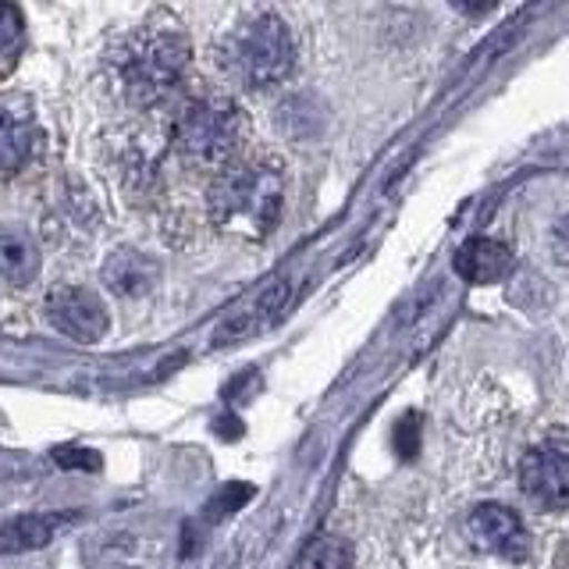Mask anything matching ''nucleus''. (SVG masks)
Segmentation results:
<instances>
[{
    "instance_id": "1a4fd4ad",
    "label": "nucleus",
    "mask_w": 569,
    "mask_h": 569,
    "mask_svg": "<svg viewBox=\"0 0 569 569\" xmlns=\"http://www.w3.org/2000/svg\"><path fill=\"white\" fill-rule=\"evenodd\" d=\"M36 153V118L22 97H0V174H18Z\"/></svg>"
},
{
    "instance_id": "f257e3e1",
    "label": "nucleus",
    "mask_w": 569,
    "mask_h": 569,
    "mask_svg": "<svg viewBox=\"0 0 569 569\" xmlns=\"http://www.w3.org/2000/svg\"><path fill=\"white\" fill-rule=\"evenodd\" d=\"M289 174L271 153H239L213 174L207 192L210 221L246 242H263L281 221Z\"/></svg>"
},
{
    "instance_id": "dca6fc26",
    "label": "nucleus",
    "mask_w": 569,
    "mask_h": 569,
    "mask_svg": "<svg viewBox=\"0 0 569 569\" xmlns=\"http://www.w3.org/2000/svg\"><path fill=\"white\" fill-rule=\"evenodd\" d=\"M253 495V488H242V485H231V488H224L213 502L207 506V512H210V520H221V516H228V512H236L246 498Z\"/></svg>"
},
{
    "instance_id": "6e6552de",
    "label": "nucleus",
    "mask_w": 569,
    "mask_h": 569,
    "mask_svg": "<svg viewBox=\"0 0 569 569\" xmlns=\"http://www.w3.org/2000/svg\"><path fill=\"white\" fill-rule=\"evenodd\" d=\"M289 299H292V278L271 281L249 307H242L239 313H231L224 320L218 335H213V342L231 346V342H249V338L263 335L271 325H278L284 310H289Z\"/></svg>"
},
{
    "instance_id": "ddd939ff",
    "label": "nucleus",
    "mask_w": 569,
    "mask_h": 569,
    "mask_svg": "<svg viewBox=\"0 0 569 569\" xmlns=\"http://www.w3.org/2000/svg\"><path fill=\"white\" fill-rule=\"evenodd\" d=\"M40 274V249L32 236L14 224H0V278L14 289H26Z\"/></svg>"
},
{
    "instance_id": "0eeeda50",
    "label": "nucleus",
    "mask_w": 569,
    "mask_h": 569,
    "mask_svg": "<svg viewBox=\"0 0 569 569\" xmlns=\"http://www.w3.org/2000/svg\"><path fill=\"white\" fill-rule=\"evenodd\" d=\"M470 538L477 548L509 562H523L530 556V533L523 520L509 506L498 502H485L470 512Z\"/></svg>"
},
{
    "instance_id": "f8f14e48",
    "label": "nucleus",
    "mask_w": 569,
    "mask_h": 569,
    "mask_svg": "<svg viewBox=\"0 0 569 569\" xmlns=\"http://www.w3.org/2000/svg\"><path fill=\"white\" fill-rule=\"evenodd\" d=\"M64 527L61 512H26L0 527V556H26V551L47 548L53 533Z\"/></svg>"
},
{
    "instance_id": "6ab92c4d",
    "label": "nucleus",
    "mask_w": 569,
    "mask_h": 569,
    "mask_svg": "<svg viewBox=\"0 0 569 569\" xmlns=\"http://www.w3.org/2000/svg\"><path fill=\"white\" fill-rule=\"evenodd\" d=\"M559 569H569V551H566V556L559 559Z\"/></svg>"
},
{
    "instance_id": "f3484780",
    "label": "nucleus",
    "mask_w": 569,
    "mask_h": 569,
    "mask_svg": "<svg viewBox=\"0 0 569 569\" xmlns=\"http://www.w3.org/2000/svg\"><path fill=\"white\" fill-rule=\"evenodd\" d=\"M548 246H551V257L569 267V213H562V218L556 221V228H551Z\"/></svg>"
},
{
    "instance_id": "f03ea898",
    "label": "nucleus",
    "mask_w": 569,
    "mask_h": 569,
    "mask_svg": "<svg viewBox=\"0 0 569 569\" xmlns=\"http://www.w3.org/2000/svg\"><path fill=\"white\" fill-rule=\"evenodd\" d=\"M192 47L178 26H139L114 53V82L136 107L168 103L186 82Z\"/></svg>"
},
{
    "instance_id": "9d476101",
    "label": "nucleus",
    "mask_w": 569,
    "mask_h": 569,
    "mask_svg": "<svg viewBox=\"0 0 569 569\" xmlns=\"http://www.w3.org/2000/svg\"><path fill=\"white\" fill-rule=\"evenodd\" d=\"M100 278L114 296L139 299V296H150L160 284V263L142 253V249L121 246V249H114L111 257H107Z\"/></svg>"
},
{
    "instance_id": "9b49d317",
    "label": "nucleus",
    "mask_w": 569,
    "mask_h": 569,
    "mask_svg": "<svg viewBox=\"0 0 569 569\" xmlns=\"http://www.w3.org/2000/svg\"><path fill=\"white\" fill-rule=\"evenodd\" d=\"M452 267H456V274L470 284H498L512 271V253L506 242L473 236L456 249Z\"/></svg>"
},
{
    "instance_id": "7ed1b4c3",
    "label": "nucleus",
    "mask_w": 569,
    "mask_h": 569,
    "mask_svg": "<svg viewBox=\"0 0 569 569\" xmlns=\"http://www.w3.org/2000/svg\"><path fill=\"white\" fill-rule=\"evenodd\" d=\"M246 121L239 103L224 93H192L171 118V147L182 164L218 174L239 157Z\"/></svg>"
},
{
    "instance_id": "2eb2a0df",
    "label": "nucleus",
    "mask_w": 569,
    "mask_h": 569,
    "mask_svg": "<svg viewBox=\"0 0 569 569\" xmlns=\"http://www.w3.org/2000/svg\"><path fill=\"white\" fill-rule=\"evenodd\" d=\"M26 43V26H22V11L14 4H0V76L14 68L18 53Z\"/></svg>"
},
{
    "instance_id": "20e7f679",
    "label": "nucleus",
    "mask_w": 569,
    "mask_h": 569,
    "mask_svg": "<svg viewBox=\"0 0 569 569\" xmlns=\"http://www.w3.org/2000/svg\"><path fill=\"white\" fill-rule=\"evenodd\" d=\"M218 58L228 82L242 89H271L296 68L292 29L274 11H257L224 36Z\"/></svg>"
},
{
    "instance_id": "a211bd4d",
    "label": "nucleus",
    "mask_w": 569,
    "mask_h": 569,
    "mask_svg": "<svg viewBox=\"0 0 569 569\" xmlns=\"http://www.w3.org/2000/svg\"><path fill=\"white\" fill-rule=\"evenodd\" d=\"M53 459H58L61 467H82V470H97L100 467L97 452H89V449H58V452H53Z\"/></svg>"
},
{
    "instance_id": "423d86ee",
    "label": "nucleus",
    "mask_w": 569,
    "mask_h": 569,
    "mask_svg": "<svg viewBox=\"0 0 569 569\" xmlns=\"http://www.w3.org/2000/svg\"><path fill=\"white\" fill-rule=\"evenodd\" d=\"M47 317L61 335L76 338V342H100L111 328V313H107L103 299L93 289L82 284H58L47 296Z\"/></svg>"
},
{
    "instance_id": "4468645a",
    "label": "nucleus",
    "mask_w": 569,
    "mask_h": 569,
    "mask_svg": "<svg viewBox=\"0 0 569 569\" xmlns=\"http://www.w3.org/2000/svg\"><path fill=\"white\" fill-rule=\"evenodd\" d=\"M299 569H352V545L338 533H325L302 551Z\"/></svg>"
},
{
    "instance_id": "39448f33",
    "label": "nucleus",
    "mask_w": 569,
    "mask_h": 569,
    "mask_svg": "<svg viewBox=\"0 0 569 569\" xmlns=\"http://www.w3.org/2000/svg\"><path fill=\"white\" fill-rule=\"evenodd\" d=\"M523 495L545 512L569 509V449L559 441H541L520 462Z\"/></svg>"
}]
</instances>
